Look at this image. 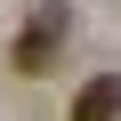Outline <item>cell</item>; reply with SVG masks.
<instances>
[{
  "label": "cell",
  "mask_w": 121,
  "mask_h": 121,
  "mask_svg": "<svg viewBox=\"0 0 121 121\" xmlns=\"http://www.w3.org/2000/svg\"><path fill=\"white\" fill-rule=\"evenodd\" d=\"M65 121H121V73L81 81V97H73V113H65Z\"/></svg>",
  "instance_id": "obj_2"
},
{
  "label": "cell",
  "mask_w": 121,
  "mask_h": 121,
  "mask_svg": "<svg viewBox=\"0 0 121 121\" xmlns=\"http://www.w3.org/2000/svg\"><path fill=\"white\" fill-rule=\"evenodd\" d=\"M65 40H73V8H32V24L16 32V48H8V65L24 73V81H40V73H56V56H65Z\"/></svg>",
  "instance_id": "obj_1"
}]
</instances>
